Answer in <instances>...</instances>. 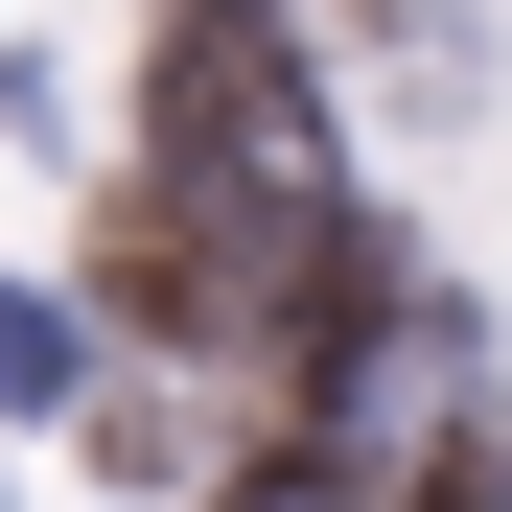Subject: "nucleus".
<instances>
[{
	"mask_svg": "<svg viewBox=\"0 0 512 512\" xmlns=\"http://www.w3.org/2000/svg\"><path fill=\"white\" fill-rule=\"evenodd\" d=\"M163 163H187V187H280L303 163V94H280L256 24H163Z\"/></svg>",
	"mask_w": 512,
	"mask_h": 512,
	"instance_id": "f257e3e1",
	"label": "nucleus"
}]
</instances>
